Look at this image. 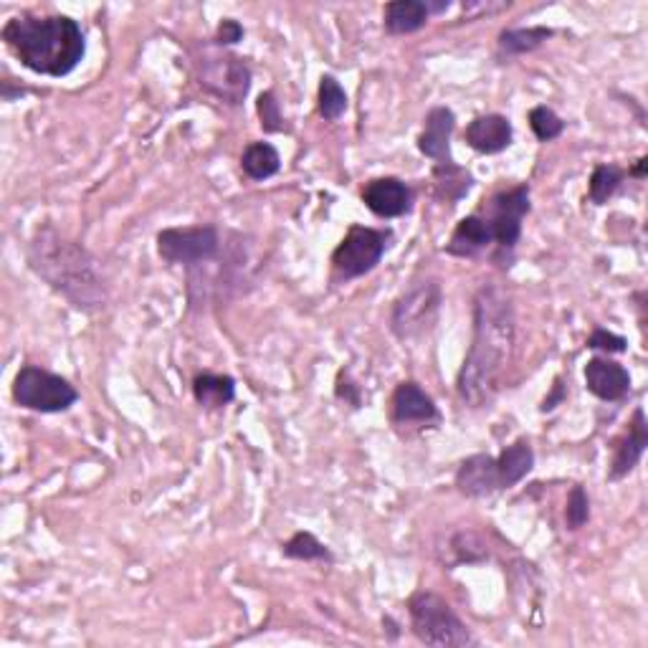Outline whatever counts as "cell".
Masks as SVG:
<instances>
[{
    "instance_id": "1",
    "label": "cell",
    "mask_w": 648,
    "mask_h": 648,
    "mask_svg": "<svg viewBox=\"0 0 648 648\" xmlns=\"http://www.w3.org/2000/svg\"><path fill=\"white\" fill-rule=\"evenodd\" d=\"M514 340L512 296L501 287H482L474 296V338L456 378V391L469 408L490 406L499 393L514 360Z\"/></svg>"
},
{
    "instance_id": "2",
    "label": "cell",
    "mask_w": 648,
    "mask_h": 648,
    "mask_svg": "<svg viewBox=\"0 0 648 648\" xmlns=\"http://www.w3.org/2000/svg\"><path fill=\"white\" fill-rule=\"evenodd\" d=\"M28 266L76 309H104L106 281L97 256L53 226H43L34 233L28 243Z\"/></svg>"
},
{
    "instance_id": "3",
    "label": "cell",
    "mask_w": 648,
    "mask_h": 648,
    "mask_svg": "<svg viewBox=\"0 0 648 648\" xmlns=\"http://www.w3.org/2000/svg\"><path fill=\"white\" fill-rule=\"evenodd\" d=\"M0 38L21 66L51 79L72 74L87 53L84 30L68 15H13Z\"/></svg>"
},
{
    "instance_id": "4",
    "label": "cell",
    "mask_w": 648,
    "mask_h": 648,
    "mask_svg": "<svg viewBox=\"0 0 648 648\" xmlns=\"http://www.w3.org/2000/svg\"><path fill=\"white\" fill-rule=\"evenodd\" d=\"M410 631L418 641L436 648H461L474 646L477 638L471 634L446 598L431 590H418L408 600Z\"/></svg>"
},
{
    "instance_id": "5",
    "label": "cell",
    "mask_w": 648,
    "mask_h": 648,
    "mask_svg": "<svg viewBox=\"0 0 648 648\" xmlns=\"http://www.w3.org/2000/svg\"><path fill=\"white\" fill-rule=\"evenodd\" d=\"M441 302H444V294H441L436 279L414 281L393 304L391 330L395 338L403 342L423 340L436 325Z\"/></svg>"
},
{
    "instance_id": "6",
    "label": "cell",
    "mask_w": 648,
    "mask_h": 648,
    "mask_svg": "<svg viewBox=\"0 0 648 648\" xmlns=\"http://www.w3.org/2000/svg\"><path fill=\"white\" fill-rule=\"evenodd\" d=\"M15 406L34 414H66L79 401L76 387L66 378L49 372L38 365H23L13 380Z\"/></svg>"
},
{
    "instance_id": "7",
    "label": "cell",
    "mask_w": 648,
    "mask_h": 648,
    "mask_svg": "<svg viewBox=\"0 0 648 648\" xmlns=\"http://www.w3.org/2000/svg\"><path fill=\"white\" fill-rule=\"evenodd\" d=\"M393 233L370 226H350L345 239L332 251V274L338 281H353L383 262Z\"/></svg>"
},
{
    "instance_id": "8",
    "label": "cell",
    "mask_w": 648,
    "mask_h": 648,
    "mask_svg": "<svg viewBox=\"0 0 648 648\" xmlns=\"http://www.w3.org/2000/svg\"><path fill=\"white\" fill-rule=\"evenodd\" d=\"M198 81L220 102L239 106L249 97L251 66L233 53H203L198 59Z\"/></svg>"
},
{
    "instance_id": "9",
    "label": "cell",
    "mask_w": 648,
    "mask_h": 648,
    "mask_svg": "<svg viewBox=\"0 0 648 648\" xmlns=\"http://www.w3.org/2000/svg\"><path fill=\"white\" fill-rule=\"evenodd\" d=\"M220 251V233L216 226L165 228L157 233V256L167 264L198 266L213 262Z\"/></svg>"
},
{
    "instance_id": "10",
    "label": "cell",
    "mask_w": 648,
    "mask_h": 648,
    "mask_svg": "<svg viewBox=\"0 0 648 648\" xmlns=\"http://www.w3.org/2000/svg\"><path fill=\"white\" fill-rule=\"evenodd\" d=\"M530 186H514L509 190H501L490 201V220L492 239L497 243L501 254H512L520 243L522 236V220L530 213Z\"/></svg>"
},
{
    "instance_id": "11",
    "label": "cell",
    "mask_w": 648,
    "mask_h": 648,
    "mask_svg": "<svg viewBox=\"0 0 648 648\" xmlns=\"http://www.w3.org/2000/svg\"><path fill=\"white\" fill-rule=\"evenodd\" d=\"M363 203L378 218H401L414 208V190L401 178H376L363 188Z\"/></svg>"
},
{
    "instance_id": "12",
    "label": "cell",
    "mask_w": 648,
    "mask_h": 648,
    "mask_svg": "<svg viewBox=\"0 0 648 648\" xmlns=\"http://www.w3.org/2000/svg\"><path fill=\"white\" fill-rule=\"evenodd\" d=\"M585 387L606 403H619L631 393V372L608 357H593L585 365Z\"/></svg>"
},
{
    "instance_id": "13",
    "label": "cell",
    "mask_w": 648,
    "mask_h": 648,
    "mask_svg": "<svg viewBox=\"0 0 648 648\" xmlns=\"http://www.w3.org/2000/svg\"><path fill=\"white\" fill-rule=\"evenodd\" d=\"M463 140L479 155H499V152H505L512 144L514 127L505 114H482V117H474L469 122Z\"/></svg>"
},
{
    "instance_id": "14",
    "label": "cell",
    "mask_w": 648,
    "mask_h": 648,
    "mask_svg": "<svg viewBox=\"0 0 648 648\" xmlns=\"http://www.w3.org/2000/svg\"><path fill=\"white\" fill-rule=\"evenodd\" d=\"M456 490L471 499L492 497L494 492H499L497 456L474 454L463 459L459 471H456Z\"/></svg>"
},
{
    "instance_id": "15",
    "label": "cell",
    "mask_w": 648,
    "mask_h": 648,
    "mask_svg": "<svg viewBox=\"0 0 648 648\" xmlns=\"http://www.w3.org/2000/svg\"><path fill=\"white\" fill-rule=\"evenodd\" d=\"M456 127V114L448 106H433L423 119V132L418 135V150L421 155L448 163L452 160V135Z\"/></svg>"
},
{
    "instance_id": "16",
    "label": "cell",
    "mask_w": 648,
    "mask_h": 648,
    "mask_svg": "<svg viewBox=\"0 0 648 648\" xmlns=\"http://www.w3.org/2000/svg\"><path fill=\"white\" fill-rule=\"evenodd\" d=\"M439 408L429 393L414 380H406L393 393V421L398 425L408 423H436Z\"/></svg>"
},
{
    "instance_id": "17",
    "label": "cell",
    "mask_w": 648,
    "mask_h": 648,
    "mask_svg": "<svg viewBox=\"0 0 648 648\" xmlns=\"http://www.w3.org/2000/svg\"><path fill=\"white\" fill-rule=\"evenodd\" d=\"M646 446H648L646 414H644V408H636L628 433L619 441V446H615L608 479H611V482H621V479H626L631 471L638 467V461H641V456L646 454Z\"/></svg>"
},
{
    "instance_id": "18",
    "label": "cell",
    "mask_w": 648,
    "mask_h": 648,
    "mask_svg": "<svg viewBox=\"0 0 648 648\" xmlns=\"http://www.w3.org/2000/svg\"><path fill=\"white\" fill-rule=\"evenodd\" d=\"M490 243H494L492 239V228H490V220L484 216H467L461 218L459 224H456L452 239L446 243V254L452 256H459V258H471L477 256L479 251H484Z\"/></svg>"
},
{
    "instance_id": "19",
    "label": "cell",
    "mask_w": 648,
    "mask_h": 648,
    "mask_svg": "<svg viewBox=\"0 0 648 648\" xmlns=\"http://www.w3.org/2000/svg\"><path fill=\"white\" fill-rule=\"evenodd\" d=\"M532 469H535V452H532L528 439H517L514 444L505 446V452L497 456L499 492L512 490V486L520 484Z\"/></svg>"
},
{
    "instance_id": "20",
    "label": "cell",
    "mask_w": 648,
    "mask_h": 648,
    "mask_svg": "<svg viewBox=\"0 0 648 648\" xmlns=\"http://www.w3.org/2000/svg\"><path fill=\"white\" fill-rule=\"evenodd\" d=\"M429 5L423 0H395V3L385 5L383 13L385 30L393 36L416 34V30H421L429 23Z\"/></svg>"
},
{
    "instance_id": "21",
    "label": "cell",
    "mask_w": 648,
    "mask_h": 648,
    "mask_svg": "<svg viewBox=\"0 0 648 648\" xmlns=\"http://www.w3.org/2000/svg\"><path fill=\"white\" fill-rule=\"evenodd\" d=\"M193 398L205 410H220L236 398V380L231 376L201 372L193 380Z\"/></svg>"
},
{
    "instance_id": "22",
    "label": "cell",
    "mask_w": 648,
    "mask_h": 648,
    "mask_svg": "<svg viewBox=\"0 0 648 648\" xmlns=\"http://www.w3.org/2000/svg\"><path fill=\"white\" fill-rule=\"evenodd\" d=\"M241 170L246 178L262 182L281 170V155L271 142H251L241 155Z\"/></svg>"
},
{
    "instance_id": "23",
    "label": "cell",
    "mask_w": 648,
    "mask_h": 648,
    "mask_svg": "<svg viewBox=\"0 0 648 648\" xmlns=\"http://www.w3.org/2000/svg\"><path fill=\"white\" fill-rule=\"evenodd\" d=\"M433 182H436L439 195L452 205L459 203L461 198H467L469 190L474 188L471 173L463 170L461 165H456L454 160H448V163H436V167H433Z\"/></svg>"
},
{
    "instance_id": "24",
    "label": "cell",
    "mask_w": 648,
    "mask_h": 648,
    "mask_svg": "<svg viewBox=\"0 0 648 648\" xmlns=\"http://www.w3.org/2000/svg\"><path fill=\"white\" fill-rule=\"evenodd\" d=\"M552 36H555V30L547 26L507 28L499 34V49L505 53H512V56H517V53H532Z\"/></svg>"
},
{
    "instance_id": "25",
    "label": "cell",
    "mask_w": 648,
    "mask_h": 648,
    "mask_svg": "<svg viewBox=\"0 0 648 648\" xmlns=\"http://www.w3.org/2000/svg\"><path fill=\"white\" fill-rule=\"evenodd\" d=\"M281 552L289 560H300V562H332V552L330 547L312 535V532H294L292 537L281 545Z\"/></svg>"
},
{
    "instance_id": "26",
    "label": "cell",
    "mask_w": 648,
    "mask_h": 648,
    "mask_svg": "<svg viewBox=\"0 0 648 648\" xmlns=\"http://www.w3.org/2000/svg\"><path fill=\"white\" fill-rule=\"evenodd\" d=\"M317 110L325 122H338L347 112V91L332 74H325L319 79V94H317Z\"/></svg>"
},
{
    "instance_id": "27",
    "label": "cell",
    "mask_w": 648,
    "mask_h": 648,
    "mask_svg": "<svg viewBox=\"0 0 648 648\" xmlns=\"http://www.w3.org/2000/svg\"><path fill=\"white\" fill-rule=\"evenodd\" d=\"M623 180H626V170H621L619 165H596V170L590 175V188H588L590 203L606 205L613 198L615 190L621 188Z\"/></svg>"
},
{
    "instance_id": "28",
    "label": "cell",
    "mask_w": 648,
    "mask_h": 648,
    "mask_svg": "<svg viewBox=\"0 0 648 648\" xmlns=\"http://www.w3.org/2000/svg\"><path fill=\"white\" fill-rule=\"evenodd\" d=\"M530 127L539 142H552L566 132V122H562L560 114L545 104H539L530 112Z\"/></svg>"
},
{
    "instance_id": "29",
    "label": "cell",
    "mask_w": 648,
    "mask_h": 648,
    "mask_svg": "<svg viewBox=\"0 0 648 648\" xmlns=\"http://www.w3.org/2000/svg\"><path fill=\"white\" fill-rule=\"evenodd\" d=\"M590 520V497L588 492L583 490L581 484H575L568 494V507H566V524L568 530H581Z\"/></svg>"
},
{
    "instance_id": "30",
    "label": "cell",
    "mask_w": 648,
    "mask_h": 648,
    "mask_svg": "<svg viewBox=\"0 0 648 648\" xmlns=\"http://www.w3.org/2000/svg\"><path fill=\"white\" fill-rule=\"evenodd\" d=\"M258 119H262L264 132H284V114H281V104L277 102V94L274 91H264L256 102Z\"/></svg>"
},
{
    "instance_id": "31",
    "label": "cell",
    "mask_w": 648,
    "mask_h": 648,
    "mask_svg": "<svg viewBox=\"0 0 648 648\" xmlns=\"http://www.w3.org/2000/svg\"><path fill=\"white\" fill-rule=\"evenodd\" d=\"M590 350H603V353H611V355H619V353H626L628 350V340L621 338V334L615 332H608L603 327H598V330H593V334L585 342Z\"/></svg>"
},
{
    "instance_id": "32",
    "label": "cell",
    "mask_w": 648,
    "mask_h": 648,
    "mask_svg": "<svg viewBox=\"0 0 648 648\" xmlns=\"http://www.w3.org/2000/svg\"><path fill=\"white\" fill-rule=\"evenodd\" d=\"M239 41H243V26H241V23L233 21V18L220 21L216 36H213V43H216V46H236Z\"/></svg>"
},
{
    "instance_id": "33",
    "label": "cell",
    "mask_w": 648,
    "mask_h": 648,
    "mask_svg": "<svg viewBox=\"0 0 648 648\" xmlns=\"http://www.w3.org/2000/svg\"><path fill=\"white\" fill-rule=\"evenodd\" d=\"M334 393H338V398H340V401H345L347 406L360 408V403H363V398H360V387H357V385L353 383V380L347 378V372H345V370L340 372L338 387H334Z\"/></svg>"
},
{
    "instance_id": "34",
    "label": "cell",
    "mask_w": 648,
    "mask_h": 648,
    "mask_svg": "<svg viewBox=\"0 0 648 648\" xmlns=\"http://www.w3.org/2000/svg\"><path fill=\"white\" fill-rule=\"evenodd\" d=\"M566 398H568L566 385H562V380L558 378V380H555V385H552V393L547 395V398L543 401V406H539V410H543V414H550V410L562 406V401H566Z\"/></svg>"
},
{
    "instance_id": "35",
    "label": "cell",
    "mask_w": 648,
    "mask_h": 648,
    "mask_svg": "<svg viewBox=\"0 0 648 648\" xmlns=\"http://www.w3.org/2000/svg\"><path fill=\"white\" fill-rule=\"evenodd\" d=\"M646 165H648V160L641 157V160H638V165L634 167V170H631V175H634V178H644V175H646Z\"/></svg>"
}]
</instances>
